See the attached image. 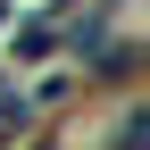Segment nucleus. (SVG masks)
I'll use <instances>...</instances> for the list:
<instances>
[{"instance_id":"nucleus-2","label":"nucleus","mask_w":150,"mask_h":150,"mask_svg":"<svg viewBox=\"0 0 150 150\" xmlns=\"http://www.w3.org/2000/svg\"><path fill=\"white\" fill-rule=\"evenodd\" d=\"M33 108H42V92H0V134H25Z\"/></svg>"},{"instance_id":"nucleus-1","label":"nucleus","mask_w":150,"mask_h":150,"mask_svg":"<svg viewBox=\"0 0 150 150\" xmlns=\"http://www.w3.org/2000/svg\"><path fill=\"white\" fill-rule=\"evenodd\" d=\"M8 50H17V59H50V50H59V17H33V25L17 33Z\"/></svg>"}]
</instances>
